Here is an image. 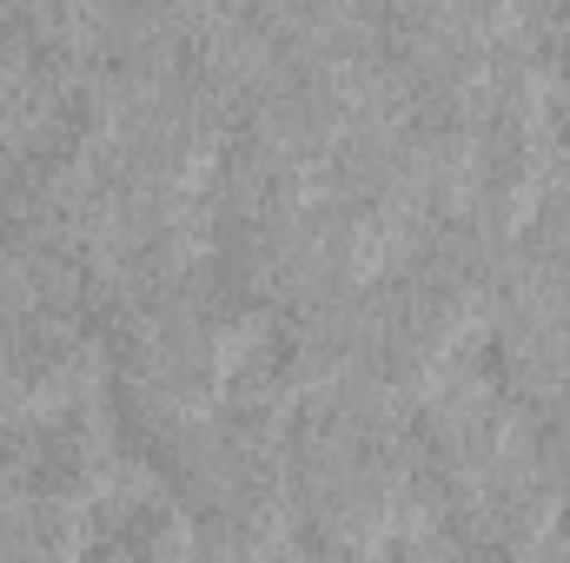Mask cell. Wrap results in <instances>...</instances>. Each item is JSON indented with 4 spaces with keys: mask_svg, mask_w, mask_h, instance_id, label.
<instances>
[{
    "mask_svg": "<svg viewBox=\"0 0 570 563\" xmlns=\"http://www.w3.org/2000/svg\"><path fill=\"white\" fill-rule=\"evenodd\" d=\"M100 471H107V431L94 424V412L53 405L20 424V491L27 497L80 504L100 491Z\"/></svg>",
    "mask_w": 570,
    "mask_h": 563,
    "instance_id": "obj_2",
    "label": "cell"
},
{
    "mask_svg": "<svg viewBox=\"0 0 570 563\" xmlns=\"http://www.w3.org/2000/svg\"><path fill=\"white\" fill-rule=\"evenodd\" d=\"M399 444H405V471L425 477L431 491H444V504H451V497H464V491H478L491 477L498 412H484L471 398H438L425 412H412Z\"/></svg>",
    "mask_w": 570,
    "mask_h": 563,
    "instance_id": "obj_1",
    "label": "cell"
},
{
    "mask_svg": "<svg viewBox=\"0 0 570 563\" xmlns=\"http://www.w3.org/2000/svg\"><path fill=\"white\" fill-rule=\"evenodd\" d=\"M80 511L53 497H0V563H80Z\"/></svg>",
    "mask_w": 570,
    "mask_h": 563,
    "instance_id": "obj_3",
    "label": "cell"
}]
</instances>
